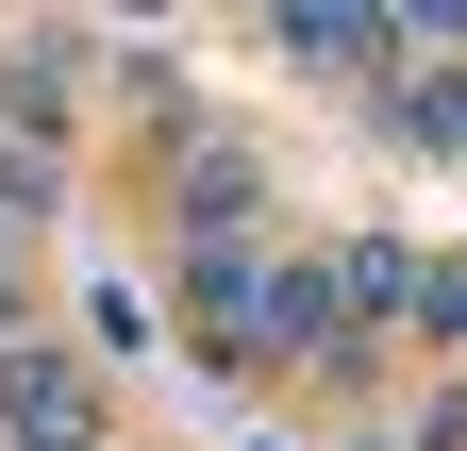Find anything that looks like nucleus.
Returning a JSON list of instances; mask_svg holds the SVG:
<instances>
[{
    "label": "nucleus",
    "mask_w": 467,
    "mask_h": 451,
    "mask_svg": "<svg viewBox=\"0 0 467 451\" xmlns=\"http://www.w3.org/2000/svg\"><path fill=\"white\" fill-rule=\"evenodd\" d=\"M0 435H17V451H84V435H100L84 368H50V351H0Z\"/></svg>",
    "instance_id": "f257e3e1"
},
{
    "label": "nucleus",
    "mask_w": 467,
    "mask_h": 451,
    "mask_svg": "<svg viewBox=\"0 0 467 451\" xmlns=\"http://www.w3.org/2000/svg\"><path fill=\"white\" fill-rule=\"evenodd\" d=\"M0 301H17V267H0Z\"/></svg>",
    "instance_id": "f03ea898"
}]
</instances>
